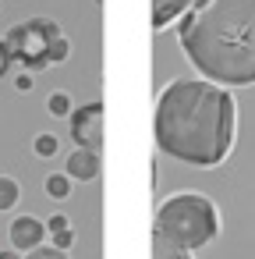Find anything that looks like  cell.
I'll return each instance as SVG.
<instances>
[{"label": "cell", "mask_w": 255, "mask_h": 259, "mask_svg": "<svg viewBox=\"0 0 255 259\" xmlns=\"http://www.w3.org/2000/svg\"><path fill=\"white\" fill-rule=\"evenodd\" d=\"M152 132L160 153L188 167H220L234 149L237 103L216 82L174 78L156 96Z\"/></svg>", "instance_id": "6da1fadb"}, {"label": "cell", "mask_w": 255, "mask_h": 259, "mask_svg": "<svg viewBox=\"0 0 255 259\" xmlns=\"http://www.w3.org/2000/svg\"><path fill=\"white\" fill-rule=\"evenodd\" d=\"M177 43L206 82L255 85V0H195L177 25Z\"/></svg>", "instance_id": "7a4b0ae2"}, {"label": "cell", "mask_w": 255, "mask_h": 259, "mask_svg": "<svg viewBox=\"0 0 255 259\" xmlns=\"http://www.w3.org/2000/svg\"><path fill=\"white\" fill-rule=\"evenodd\" d=\"M152 234L167 238L184 252H198L220 234V209L202 192H174L156 206Z\"/></svg>", "instance_id": "3957f363"}, {"label": "cell", "mask_w": 255, "mask_h": 259, "mask_svg": "<svg viewBox=\"0 0 255 259\" xmlns=\"http://www.w3.org/2000/svg\"><path fill=\"white\" fill-rule=\"evenodd\" d=\"M57 36H64V32L54 18H29V22H18L4 36V47L11 54V61L25 64L29 71H39V68H46V50Z\"/></svg>", "instance_id": "277c9868"}, {"label": "cell", "mask_w": 255, "mask_h": 259, "mask_svg": "<svg viewBox=\"0 0 255 259\" xmlns=\"http://www.w3.org/2000/svg\"><path fill=\"white\" fill-rule=\"evenodd\" d=\"M71 139L78 149H103V103H85L78 110H71Z\"/></svg>", "instance_id": "5b68a950"}, {"label": "cell", "mask_w": 255, "mask_h": 259, "mask_svg": "<svg viewBox=\"0 0 255 259\" xmlns=\"http://www.w3.org/2000/svg\"><path fill=\"white\" fill-rule=\"evenodd\" d=\"M43 238H46V220H39L32 213L15 217L11 227H8V241H11L15 252H32V248L43 245Z\"/></svg>", "instance_id": "8992f818"}, {"label": "cell", "mask_w": 255, "mask_h": 259, "mask_svg": "<svg viewBox=\"0 0 255 259\" xmlns=\"http://www.w3.org/2000/svg\"><path fill=\"white\" fill-rule=\"evenodd\" d=\"M64 174H68L71 181H96V178H99V153L75 146V153H71L68 163H64Z\"/></svg>", "instance_id": "52a82bcc"}, {"label": "cell", "mask_w": 255, "mask_h": 259, "mask_svg": "<svg viewBox=\"0 0 255 259\" xmlns=\"http://www.w3.org/2000/svg\"><path fill=\"white\" fill-rule=\"evenodd\" d=\"M191 8H195V0H152V29L163 32L167 25L181 22Z\"/></svg>", "instance_id": "ba28073f"}, {"label": "cell", "mask_w": 255, "mask_h": 259, "mask_svg": "<svg viewBox=\"0 0 255 259\" xmlns=\"http://www.w3.org/2000/svg\"><path fill=\"white\" fill-rule=\"evenodd\" d=\"M18 199H22V185H18V178L0 174V213H4V209H15Z\"/></svg>", "instance_id": "9c48e42d"}, {"label": "cell", "mask_w": 255, "mask_h": 259, "mask_svg": "<svg viewBox=\"0 0 255 259\" xmlns=\"http://www.w3.org/2000/svg\"><path fill=\"white\" fill-rule=\"evenodd\" d=\"M43 188H46L50 199H68V195H71V178H68L64 170H61V174H46Z\"/></svg>", "instance_id": "30bf717a"}, {"label": "cell", "mask_w": 255, "mask_h": 259, "mask_svg": "<svg viewBox=\"0 0 255 259\" xmlns=\"http://www.w3.org/2000/svg\"><path fill=\"white\" fill-rule=\"evenodd\" d=\"M152 259H191V252H184V248L170 245L167 238L152 234Z\"/></svg>", "instance_id": "8fae6325"}, {"label": "cell", "mask_w": 255, "mask_h": 259, "mask_svg": "<svg viewBox=\"0 0 255 259\" xmlns=\"http://www.w3.org/2000/svg\"><path fill=\"white\" fill-rule=\"evenodd\" d=\"M68 57H71V43H68V36H57L50 43V50H46V68L50 64H64Z\"/></svg>", "instance_id": "7c38bea8"}, {"label": "cell", "mask_w": 255, "mask_h": 259, "mask_svg": "<svg viewBox=\"0 0 255 259\" xmlns=\"http://www.w3.org/2000/svg\"><path fill=\"white\" fill-rule=\"evenodd\" d=\"M46 110H50L54 117H71L75 107H71V96H68V93H50V96H46Z\"/></svg>", "instance_id": "4fadbf2b"}, {"label": "cell", "mask_w": 255, "mask_h": 259, "mask_svg": "<svg viewBox=\"0 0 255 259\" xmlns=\"http://www.w3.org/2000/svg\"><path fill=\"white\" fill-rule=\"evenodd\" d=\"M32 153H36V156H43V160H50V156L57 153V135H50V132L36 135V142H32Z\"/></svg>", "instance_id": "5bb4252c"}, {"label": "cell", "mask_w": 255, "mask_h": 259, "mask_svg": "<svg viewBox=\"0 0 255 259\" xmlns=\"http://www.w3.org/2000/svg\"><path fill=\"white\" fill-rule=\"evenodd\" d=\"M25 259H68V252H61V248H54V245H39V248L25 252Z\"/></svg>", "instance_id": "9a60e30c"}, {"label": "cell", "mask_w": 255, "mask_h": 259, "mask_svg": "<svg viewBox=\"0 0 255 259\" xmlns=\"http://www.w3.org/2000/svg\"><path fill=\"white\" fill-rule=\"evenodd\" d=\"M50 245H54V248H61V252H68V248L75 245V231L68 227V231H57V234H50Z\"/></svg>", "instance_id": "2e32d148"}, {"label": "cell", "mask_w": 255, "mask_h": 259, "mask_svg": "<svg viewBox=\"0 0 255 259\" xmlns=\"http://www.w3.org/2000/svg\"><path fill=\"white\" fill-rule=\"evenodd\" d=\"M71 227V220L64 217V213H54L50 220H46V234H57V231H68Z\"/></svg>", "instance_id": "e0dca14e"}, {"label": "cell", "mask_w": 255, "mask_h": 259, "mask_svg": "<svg viewBox=\"0 0 255 259\" xmlns=\"http://www.w3.org/2000/svg\"><path fill=\"white\" fill-rule=\"evenodd\" d=\"M15 85H18V93H32V85H36V82H32V71H22V75L15 78Z\"/></svg>", "instance_id": "ac0fdd59"}, {"label": "cell", "mask_w": 255, "mask_h": 259, "mask_svg": "<svg viewBox=\"0 0 255 259\" xmlns=\"http://www.w3.org/2000/svg\"><path fill=\"white\" fill-rule=\"evenodd\" d=\"M8 64H11V54H8V47H4V39H0V78H4V71H8Z\"/></svg>", "instance_id": "d6986e66"}, {"label": "cell", "mask_w": 255, "mask_h": 259, "mask_svg": "<svg viewBox=\"0 0 255 259\" xmlns=\"http://www.w3.org/2000/svg\"><path fill=\"white\" fill-rule=\"evenodd\" d=\"M0 259H22V252H15V248L11 252H0Z\"/></svg>", "instance_id": "ffe728a7"}, {"label": "cell", "mask_w": 255, "mask_h": 259, "mask_svg": "<svg viewBox=\"0 0 255 259\" xmlns=\"http://www.w3.org/2000/svg\"><path fill=\"white\" fill-rule=\"evenodd\" d=\"M96 4H103V0H96Z\"/></svg>", "instance_id": "44dd1931"}]
</instances>
